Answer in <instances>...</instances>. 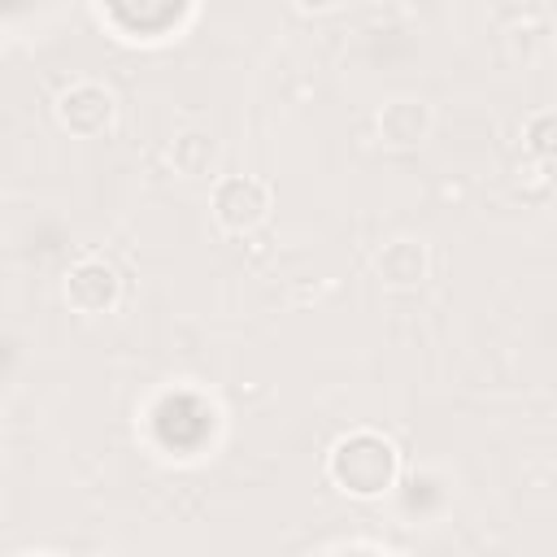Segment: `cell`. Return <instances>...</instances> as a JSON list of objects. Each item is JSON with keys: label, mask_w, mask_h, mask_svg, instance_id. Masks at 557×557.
I'll return each mask as SVG.
<instances>
[{"label": "cell", "mask_w": 557, "mask_h": 557, "mask_svg": "<svg viewBox=\"0 0 557 557\" xmlns=\"http://www.w3.org/2000/svg\"><path fill=\"white\" fill-rule=\"evenodd\" d=\"M261 209H265V187L261 183H252V178H231V183H222V191H218V218L226 222V226H252L257 218H261Z\"/></svg>", "instance_id": "cell-1"}]
</instances>
